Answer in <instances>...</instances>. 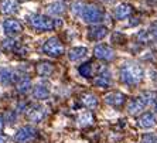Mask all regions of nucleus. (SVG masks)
Masks as SVG:
<instances>
[{"label": "nucleus", "mask_w": 157, "mask_h": 143, "mask_svg": "<svg viewBox=\"0 0 157 143\" xmlns=\"http://www.w3.org/2000/svg\"><path fill=\"white\" fill-rule=\"evenodd\" d=\"M143 68L139 64L126 63L121 68V81L126 85H137L143 79Z\"/></svg>", "instance_id": "nucleus-1"}, {"label": "nucleus", "mask_w": 157, "mask_h": 143, "mask_svg": "<svg viewBox=\"0 0 157 143\" xmlns=\"http://www.w3.org/2000/svg\"><path fill=\"white\" fill-rule=\"evenodd\" d=\"M30 26L37 31H50V30H55L62 27V20L61 18H50L48 16L43 14H33L29 18Z\"/></svg>", "instance_id": "nucleus-2"}, {"label": "nucleus", "mask_w": 157, "mask_h": 143, "mask_svg": "<svg viewBox=\"0 0 157 143\" xmlns=\"http://www.w3.org/2000/svg\"><path fill=\"white\" fill-rule=\"evenodd\" d=\"M81 16L84 18V21L89 23V24H99V23H102L105 20V13L98 6H94V4L85 6Z\"/></svg>", "instance_id": "nucleus-3"}, {"label": "nucleus", "mask_w": 157, "mask_h": 143, "mask_svg": "<svg viewBox=\"0 0 157 143\" xmlns=\"http://www.w3.org/2000/svg\"><path fill=\"white\" fill-rule=\"evenodd\" d=\"M43 52L50 57H61L65 52V48L57 37H51L43 44Z\"/></svg>", "instance_id": "nucleus-4"}, {"label": "nucleus", "mask_w": 157, "mask_h": 143, "mask_svg": "<svg viewBox=\"0 0 157 143\" xmlns=\"http://www.w3.org/2000/svg\"><path fill=\"white\" fill-rule=\"evenodd\" d=\"M38 136V130L33 126H23L17 130L14 135V142L16 143H31L37 139Z\"/></svg>", "instance_id": "nucleus-5"}, {"label": "nucleus", "mask_w": 157, "mask_h": 143, "mask_svg": "<svg viewBox=\"0 0 157 143\" xmlns=\"http://www.w3.org/2000/svg\"><path fill=\"white\" fill-rule=\"evenodd\" d=\"M3 30L6 36L9 37H16L23 31V26L21 23L16 20V18H7V20H4L3 21Z\"/></svg>", "instance_id": "nucleus-6"}, {"label": "nucleus", "mask_w": 157, "mask_h": 143, "mask_svg": "<svg viewBox=\"0 0 157 143\" xmlns=\"http://www.w3.org/2000/svg\"><path fill=\"white\" fill-rule=\"evenodd\" d=\"M94 54H95L96 58L102 60V61H112L115 58V51L109 45L105 44H99L94 48Z\"/></svg>", "instance_id": "nucleus-7"}, {"label": "nucleus", "mask_w": 157, "mask_h": 143, "mask_svg": "<svg viewBox=\"0 0 157 143\" xmlns=\"http://www.w3.org/2000/svg\"><path fill=\"white\" fill-rule=\"evenodd\" d=\"M45 114H47V110H45L44 106H41V105H34V106H31L27 110V118H29V121H31L33 123H40L44 118H45Z\"/></svg>", "instance_id": "nucleus-8"}, {"label": "nucleus", "mask_w": 157, "mask_h": 143, "mask_svg": "<svg viewBox=\"0 0 157 143\" xmlns=\"http://www.w3.org/2000/svg\"><path fill=\"white\" fill-rule=\"evenodd\" d=\"M109 33V30L106 26H101V24H95V26H92L91 29L88 30V38L92 41H98V40H102L108 36Z\"/></svg>", "instance_id": "nucleus-9"}, {"label": "nucleus", "mask_w": 157, "mask_h": 143, "mask_svg": "<svg viewBox=\"0 0 157 143\" xmlns=\"http://www.w3.org/2000/svg\"><path fill=\"white\" fill-rule=\"evenodd\" d=\"M146 106H147L146 101L143 99L142 95H139V96H136V98H132L128 102V112L132 115H136V114H139V112H142Z\"/></svg>", "instance_id": "nucleus-10"}, {"label": "nucleus", "mask_w": 157, "mask_h": 143, "mask_svg": "<svg viewBox=\"0 0 157 143\" xmlns=\"http://www.w3.org/2000/svg\"><path fill=\"white\" fill-rule=\"evenodd\" d=\"M157 125V118L153 112H144L142 116L139 118V126L144 129L154 128Z\"/></svg>", "instance_id": "nucleus-11"}, {"label": "nucleus", "mask_w": 157, "mask_h": 143, "mask_svg": "<svg viewBox=\"0 0 157 143\" xmlns=\"http://www.w3.org/2000/svg\"><path fill=\"white\" fill-rule=\"evenodd\" d=\"M126 101V96L122 92H110L105 96V102L110 106H121Z\"/></svg>", "instance_id": "nucleus-12"}, {"label": "nucleus", "mask_w": 157, "mask_h": 143, "mask_svg": "<svg viewBox=\"0 0 157 143\" xmlns=\"http://www.w3.org/2000/svg\"><path fill=\"white\" fill-rule=\"evenodd\" d=\"M18 10V2L17 0H2L0 3V11L3 14H13Z\"/></svg>", "instance_id": "nucleus-13"}, {"label": "nucleus", "mask_w": 157, "mask_h": 143, "mask_svg": "<svg viewBox=\"0 0 157 143\" xmlns=\"http://www.w3.org/2000/svg\"><path fill=\"white\" fill-rule=\"evenodd\" d=\"M132 11H133V7H132L129 3H121L115 9V18L123 20V18L129 17V16L132 14Z\"/></svg>", "instance_id": "nucleus-14"}, {"label": "nucleus", "mask_w": 157, "mask_h": 143, "mask_svg": "<svg viewBox=\"0 0 157 143\" xmlns=\"http://www.w3.org/2000/svg\"><path fill=\"white\" fill-rule=\"evenodd\" d=\"M0 82L3 85H11L13 82H17V75L9 68L0 70Z\"/></svg>", "instance_id": "nucleus-15"}, {"label": "nucleus", "mask_w": 157, "mask_h": 143, "mask_svg": "<svg viewBox=\"0 0 157 143\" xmlns=\"http://www.w3.org/2000/svg\"><path fill=\"white\" fill-rule=\"evenodd\" d=\"M95 84L98 85V87H101V88H108V87H110V84H112V75H110L109 71L106 70L99 74L98 77L95 78Z\"/></svg>", "instance_id": "nucleus-16"}, {"label": "nucleus", "mask_w": 157, "mask_h": 143, "mask_svg": "<svg viewBox=\"0 0 157 143\" xmlns=\"http://www.w3.org/2000/svg\"><path fill=\"white\" fill-rule=\"evenodd\" d=\"M31 94H33V98L36 101H44V99H48V96H50V89L45 85H36Z\"/></svg>", "instance_id": "nucleus-17"}, {"label": "nucleus", "mask_w": 157, "mask_h": 143, "mask_svg": "<svg viewBox=\"0 0 157 143\" xmlns=\"http://www.w3.org/2000/svg\"><path fill=\"white\" fill-rule=\"evenodd\" d=\"M86 54H88L86 47H72L68 51V58L71 61H79L84 57H86Z\"/></svg>", "instance_id": "nucleus-18"}, {"label": "nucleus", "mask_w": 157, "mask_h": 143, "mask_svg": "<svg viewBox=\"0 0 157 143\" xmlns=\"http://www.w3.org/2000/svg\"><path fill=\"white\" fill-rule=\"evenodd\" d=\"M16 88L20 94H26L30 91L31 88V79L29 77H20L17 78V82H16Z\"/></svg>", "instance_id": "nucleus-19"}, {"label": "nucleus", "mask_w": 157, "mask_h": 143, "mask_svg": "<svg viewBox=\"0 0 157 143\" xmlns=\"http://www.w3.org/2000/svg\"><path fill=\"white\" fill-rule=\"evenodd\" d=\"M54 72V65L51 63H40L37 65V74L40 77H50Z\"/></svg>", "instance_id": "nucleus-20"}, {"label": "nucleus", "mask_w": 157, "mask_h": 143, "mask_svg": "<svg viewBox=\"0 0 157 143\" xmlns=\"http://www.w3.org/2000/svg\"><path fill=\"white\" fill-rule=\"evenodd\" d=\"M47 13L48 14H54V16H59L65 13V4H62L61 2H55L47 6Z\"/></svg>", "instance_id": "nucleus-21"}, {"label": "nucleus", "mask_w": 157, "mask_h": 143, "mask_svg": "<svg viewBox=\"0 0 157 143\" xmlns=\"http://www.w3.org/2000/svg\"><path fill=\"white\" fill-rule=\"evenodd\" d=\"M78 123H79V126H82V128L92 125V123H94V115H92V112H89V110L82 112V114L78 116Z\"/></svg>", "instance_id": "nucleus-22"}, {"label": "nucleus", "mask_w": 157, "mask_h": 143, "mask_svg": "<svg viewBox=\"0 0 157 143\" xmlns=\"http://www.w3.org/2000/svg\"><path fill=\"white\" fill-rule=\"evenodd\" d=\"M82 103L89 109H94V108L98 106V98L94 94H85L82 96Z\"/></svg>", "instance_id": "nucleus-23"}, {"label": "nucleus", "mask_w": 157, "mask_h": 143, "mask_svg": "<svg viewBox=\"0 0 157 143\" xmlns=\"http://www.w3.org/2000/svg\"><path fill=\"white\" fill-rule=\"evenodd\" d=\"M78 71H79V74L82 75L84 78H89L92 75V65L91 63H85L82 64V65L78 68Z\"/></svg>", "instance_id": "nucleus-24"}, {"label": "nucleus", "mask_w": 157, "mask_h": 143, "mask_svg": "<svg viewBox=\"0 0 157 143\" xmlns=\"http://www.w3.org/2000/svg\"><path fill=\"white\" fill-rule=\"evenodd\" d=\"M140 143H157V137L151 133H146L142 136V142Z\"/></svg>", "instance_id": "nucleus-25"}, {"label": "nucleus", "mask_w": 157, "mask_h": 143, "mask_svg": "<svg viewBox=\"0 0 157 143\" xmlns=\"http://www.w3.org/2000/svg\"><path fill=\"white\" fill-rule=\"evenodd\" d=\"M16 45H17V41L16 40H4V43H3V47L6 50H9V51H14Z\"/></svg>", "instance_id": "nucleus-26"}, {"label": "nucleus", "mask_w": 157, "mask_h": 143, "mask_svg": "<svg viewBox=\"0 0 157 143\" xmlns=\"http://www.w3.org/2000/svg\"><path fill=\"white\" fill-rule=\"evenodd\" d=\"M84 9H85V7H84V4L79 3V2L74 4V11H75V13H79V14H82V11H84Z\"/></svg>", "instance_id": "nucleus-27"}, {"label": "nucleus", "mask_w": 157, "mask_h": 143, "mask_svg": "<svg viewBox=\"0 0 157 143\" xmlns=\"http://www.w3.org/2000/svg\"><path fill=\"white\" fill-rule=\"evenodd\" d=\"M150 34H151V37H153V38H156V40H157V23L150 27Z\"/></svg>", "instance_id": "nucleus-28"}, {"label": "nucleus", "mask_w": 157, "mask_h": 143, "mask_svg": "<svg viewBox=\"0 0 157 143\" xmlns=\"http://www.w3.org/2000/svg\"><path fill=\"white\" fill-rule=\"evenodd\" d=\"M24 108H27V103L26 102H20L18 103V108H17V112H24Z\"/></svg>", "instance_id": "nucleus-29"}, {"label": "nucleus", "mask_w": 157, "mask_h": 143, "mask_svg": "<svg viewBox=\"0 0 157 143\" xmlns=\"http://www.w3.org/2000/svg\"><path fill=\"white\" fill-rule=\"evenodd\" d=\"M9 142V137L6 135H2L0 133V143H7Z\"/></svg>", "instance_id": "nucleus-30"}, {"label": "nucleus", "mask_w": 157, "mask_h": 143, "mask_svg": "<svg viewBox=\"0 0 157 143\" xmlns=\"http://www.w3.org/2000/svg\"><path fill=\"white\" fill-rule=\"evenodd\" d=\"M3 128H4V119L0 116V132L3 130Z\"/></svg>", "instance_id": "nucleus-31"}, {"label": "nucleus", "mask_w": 157, "mask_h": 143, "mask_svg": "<svg viewBox=\"0 0 157 143\" xmlns=\"http://www.w3.org/2000/svg\"><path fill=\"white\" fill-rule=\"evenodd\" d=\"M154 106H156V112H157V101H156V105H154Z\"/></svg>", "instance_id": "nucleus-32"}, {"label": "nucleus", "mask_w": 157, "mask_h": 143, "mask_svg": "<svg viewBox=\"0 0 157 143\" xmlns=\"http://www.w3.org/2000/svg\"><path fill=\"white\" fill-rule=\"evenodd\" d=\"M102 2H112V0H102Z\"/></svg>", "instance_id": "nucleus-33"}]
</instances>
